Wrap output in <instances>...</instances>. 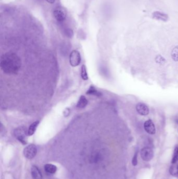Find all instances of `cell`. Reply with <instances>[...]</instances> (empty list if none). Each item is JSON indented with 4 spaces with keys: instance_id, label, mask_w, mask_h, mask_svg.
<instances>
[{
    "instance_id": "obj_10",
    "label": "cell",
    "mask_w": 178,
    "mask_h": 179,
    "mask_svg": "<svg viewBox=\"0 0 178 179\" xmlns=\"http://www.w3.org/2000/svg\"><path fill=\"white\" fill-rule=\"evenodd\" d=\"M32 175L34 179H42L43 177L39 168L37 166H32Z\"/></svg>"
},
{
    "instance_id": "obj_24",
    "label": "cell",
    "mask_w": 178,
    "mask_h": 179,
    "mask_svg": "<svg viewBox=\"0 0 178 179\" xmlns=\"http://www.w3.org/2000/svg\"><path fill=\"white\" fill-rule=\"evenodd\" d=\"M176 122H177V124H178V120H176Z\"/></svg>"
},
{
    "instance_id": "obj_14",
    "label": "cell",
    "mask_w": 178,
    "mask_h": 179,
    "mask_svg": "<svg viewBox=\"0 0 178 179\" xmlns=\"http://www.w3.org/2000/svg\"><path fill=\"white\" fill-rule=\"evenodd\" d=\"M87 94L88 95H93L97 96H100L102 95V94L100 92H99V91H97L96 90L95 88L93 86H90L89 89L88 90V91L86 92Z\"/></svg>"
},
{
    "instance_id": "obj_13",
    "label": "cell",
    "mask_w": 178,
    "mask_h": 179,
    "mask_svg": "<svg viewBox=\"0 0 178 179\" xmlns=\"http://www.w3.org/2000/svg\"><path fill=\"white\" fill-rule=\"evenodd\" d=\"M88 101L84 96H81L78 101L76 107L78 109H83L87 106Z\"/></svg>"
},
{
    "instance_id": "obj_18",
    "label": "cell",
    "mask_w": 178,
    "mask_h": 179,
    "mask_svg": "<svg viewBox=\"0 0 178 179\" xmlns=\"http://www.w3.org/2000/svg\"><path fill=\"white\" fill-rule=\"evenodd\" d=\"M178 166L176 165L171 166V167L169 169V172L173 176H177V172H178Z\"/></svg>"
},
{
    "instance_id": "obj_22",
    "label": "cell",
    "mask_w": 178,
    "mask_h": 179,
    "mask_svg": "<svg viewBox=\"0 0 178 179\" xmlns=\"http://www.w3.org/2000/svg\"><path fill=\"white\" fill-rule=\"evenodd\" d=\"M70 113V111L69 109H66V110L64 112V114L65 116L69 115Z\"/></svg>"
},
{
    "instance_id": "obj_7",
    "label": "cell",
    "mask_w": 178,
    "mask_h": 179,
    "mask_svg": "<svg viewBox=\"0 0 178 179\" xmlns=\"http://www.w3.org/2000/svg\"><path fill=\"white\" fill-rule=\"evenodd\" d=\"M136 109L138 113L142 116L147 115L149 113V107L145 104L141 102L137 103L136 106Z\"/></svg>"
},
{
    "instance_id": "obj_8",
    "label": "cell",
    "mask_w": 178,
    "mask_h": 179,
    "mask_svg": "<svg viewBox=\"0 0 178 179\" xmlns=\"http://www.w3.org/2000/svg\"><path fill=\"white\" fill-rule=\"evenodd\" d=\"M144 129L148 134L154 135L156 133V128L155 125L151 120H146L144 122Z\"/></svg>"
},
{
    "instance_id": "obj_6",
    "label": "cell",
    "mask_w": 178,
    "mask_h": 179,
    "mask_svg": "<svg viewBox=\"0 0 178 179\" xmlns=\"http://www.w3.org/2000/svg\"><path fill=\"white\" fill-rule=\"evenodd\" d=\"M53 15L55 18L59 22H62L65 20L67 15V12L64 8L61 7H57L53 12Z\"/></svg>"
},
{
    "instance_id": "obj_1",
    "label": "cell",
    "mask_w": 178,
    "mask_h": 179,
    "mask_svg": "<svg viewBox=\"0 0 178 179\" xmlns=\"http://www.w3.org/2000/svg\"><path fill=\"white\" fill-rule=\"evenodd\" d=\"M21 64L20 58L13 52H7L1 58V68L6 75H17L21 69Z\"/></svg>"
},
{
    "instance_id": "obj_16",
    "label": "cell",
    "mask_w": 178,
    "mask_h": 179,
    "mask_svg": "<svg viewBox=\"0 0 178 179\" xmlns=\"http://www.w3.org/2000/svg\"><path fill=\"white\" fill-rule=\"evenodd\" d=\"M81 77L84 80H87L88 79V76L86 70V67L84 64H83L81 68Z\"/></svg>"
},
{
    "instance_id": "obj_17",
    "label": "cell",
    "mask_w": 178,
    "mask_h": 179,
    "mask_svg": "<svg viewBox=\"0 0 178 179\" xmlns=\"http://www.w3.org/2000/svg\"><path fill=\"white\" fill-rule=\"evenodd\" d=\"M178 160V145L176 146L174 149V155L171 160V163L175 164Z\"/></svg>"
},
{
    "instance_id": "obj_9",
    "label": "cell",
    "mask_w": 178,
    "mask_h": 179,
    "mask_svg": "<svg viewBox=\"0 0 178 179\" xmlns=\"http://www.w3.org/2000/svg\"><path fill=\"white\" fill-rule=\"evenodd\" d=\"M153 18L157 20H161L163 22H167L169 20V16L167 14L160 11H155L152 14Z\"/></svg>"
},
{
    "instance_id": "obj_3",
    "label": "cell",
    "mask_w": 178,
    "mask_h": 179,
    "mask_svg": "<svg viewBox=\"0 0 178 179\" xmlns=\"http://www.w3.org/2000/svg\"><path fill=\"white\" fill-rule=\"evenodd\" d=\"M24 155L27 159L34 158L37 153V148L34 144H30L24 149Z\"/></svg>"
},
{
    "instance_id": "obj_5",
    "label": "cell",
    "mask_w": 178,
    "mask_h": 179,
    "mask_svg": "<svg viewBox=\"0 0 178 179\" xmlns=\"http://www.w3.org/2000/svg\"><path fill=\"white\" fill-rule=\"evenodd\" d=\"M154 156L153 150L149 147H145L141 151V156L142 159L145 161H151Z\"/></svg>"
},
{
    "instance_id": "obj_12",
    "label": "cell",
    "mask_w": 178,
    "mask_h": 179,
    "mask_svg": "<svg viewBox=\"0 0 178 179\" xmlns=\"http://www.w3.org/2000/svg\"><path fill=\"white\" fill-rule=\"evenodd\" d=\"M44 169L46 172L50 174H55L57 172V167L52 164H46L44 166Z\"/></svg>"
},
{
    "instance_id": "obj_19",
    "label": "cell",
    "mask_w": 178,
    "mask_h": 179,
    "mask_svg": "<svg viewBox=\"0 0 178 179\" xmlns=\"http://www.w3.org/2000/svg\"><path fill=\"white\" fill-rule=\"evenodd\" d=\"M155 60L157 63L161 64H163L166 61V60L164 59V58L162 57L161 56H158L156 57Z\"/></svg>"
},
{
    "instance_id": "obj_15",
    "label": "cell",
    "mask_w": 178,
    "mask_h": 179,
    "mask_svg": "<svg viewBox=\"0 0 178 179\" xmlns=\"http://www.w3.org/2000/svg\"><path fill=\"white\" fill-rule=\"evenodd\" d=\"M171 57L174 61H178V46H177L172 50Z\"/></svg>"
},
{
    "instance_id": "obj_11",
    "label": "cell",
    "mask_w": 178,
    "mask_h": 179,
    "mask_svg": "<svg viewBox=\"0 0 178 179\" xmlns=\"http://www.w3.org/2000/svg\"><path fill=\"white\" fill-rule=\"evenodd\" d=\"M40 123L39 120H36L34 122H32L28 129V136H32L34 134L37 127Z\"/></svg>"
},
{
    "instance_id": "obj_20",
    "label": "cell",
    "mask_w": 178,
    "mask_h": 179,
    "mask_svg": "<svg viewBox=\"0 0 178 179\" xmlns=\"http://www.w3.org/2000/svg\"><path fill=\"white\" fill-rule=\"evenodd\" d=\"M65 34L66 35V36L69 37L70 38H71L73 36V30L71 28H66V30H65Z\"/></svg>"
},
{
    "instance_id": "obj_4",
    "label": "cell",
    "mask_w": 178,
    "mask_h": 179,
    "mask_svg": "<svg viewBox=\"0 0 178 179\" xmlns=\"http://www.w3.org/2000/svg\"><path fill=\"white\" fill-rule=\"evenodd\" d=\"M81 56L78 50H73L70 56V64L72 67H76L80 64Z\"/></svg>"
},
{
    "instance_id": "obj_25",
    "label": "cell",
    "mask_w": 178,
    "mask_h": 179,
    "mask_svg": "<svg viewBox=\"0 0 178 179\" xmlns=\"http://www.w3.org/2000/svg\"><path fill=\"white\" fill-rule=\"evenodd\" d=\"M177 176L178 177V172H177Z\"/></svg>"
},
{
    "instance_id": "obj_21",
    "label": "cell",
    "mask_w": 178,
    "mask_h": 179,
    "mask_svg": "<svg viewBox=\"0 0 178 179\" xmlns=\"http://www.w3.org/2000/svg\"><path fill=\"white\" fill-rule=\"evenodd\" d=\"M137 156H138V151L135 152L134 156L133 158L132 163L134 166H136L137 165V162H138V161H137Z\"/></svg>"
},
{
    "instance_id": "obj_2",
    "label": "cell",
    "mask_w": 178,
    "mask_h": 179,
    "mask_svg": "<svg viewBox=\"0 0 178 179\" xmlns=\"http://www.w3.org/2000/svg\"><path fill=\"white\" fill-rule=\"evenodd\" d=\"M14 135L15 138L23 145L27 143L28 129L25 126H20L14 130Z\"/></svg>"
},
{
    "instance_id": "obj_23",
    "label": "cell",
    "mask_w": 178,
    "mask_h": 179,
    "mask_svg": "<svg viewBox=\"0 0 178 179\" xmlns=\"http://www.w3.org/2000/svg\"><path fill=\"white\" fill-rule=\"evenodd\" d=\"M47 2H48V3H50V4H53L55 2V0H46Z\"/></svg>"
}]
</instances>
